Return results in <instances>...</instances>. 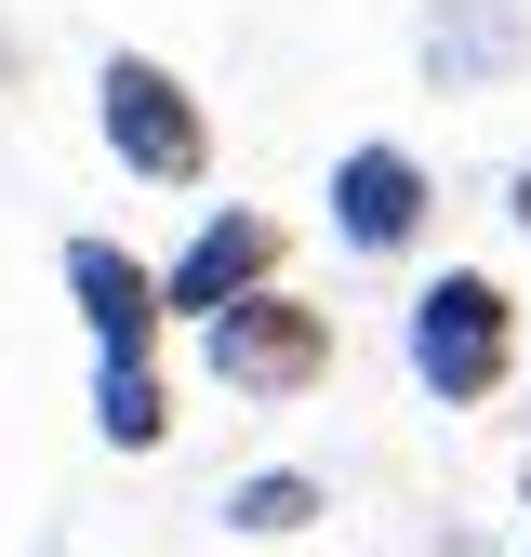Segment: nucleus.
Returning <instances> with one entry per match:
<instances>
[{
	"label": "nucleus",
	"instance_id": "20e7f679",
	"mask_svg": "<svg viewBox=\"0 0 531 557\" xmlns=\"http://www.w3.org/2000/svg\"><path fill=\"white\" fill-rule=\"evenodd\" d=\"M319 372H332V332H319L293 293H252V306L213 319V385H239V398H293V385H319Z\"/></svg>",
	"mask_w": 531,
	"mask_h": 557
},
{
	"label": "nucleus",
	"instance_id": "39448f33",
	"mask_svg": "<svg viewBox=\"0 0 531 557\" xmlns=\"http://www.w3.org/2000/svg\"><path fill=\"white\" fill-rule=\"evenodd\" d=\"M332 239H346V252L425 239V160L412 147H346V160H332Z\"/></svg>",
	"mask_w": 531,
	"mask_h": 557
},
{
	"label": "nucleus",
	"instance_id": "423d86ee",
	"mask_svg": "<svg viewBox=\"0 0 531 557\" xmlns=\"http://www.w3.org/2000/svg\"><path fill=\"white\" fill-rule=\"evenodd\" d=\"M531 53V0H425V81L439 94H492Z\"/></svg>",
	"mask_w": 531,
	"mask_h": 557
},
{
	"label": "nucleus",
	"instance_id": "6e6552de",
	"mask_svg": "<svg viewBox=\"0 0 531 557\" xmlns=\"http://www.w3.org/2000/svg\"><path fill=\"white\" fill-rule=\"evenodd\" d=\"M94 438H107V451H160V438H173L160 359H94Z\"/></svg>",
	"mask_w": 531,
	"mask_h": 557
},
{
	"label": "nucleus",
	"instance_id": "0eeeda50",
	"mask_svg": "<svg viewBox=\"0 0 531 557\" xmlns=\"http://www.w3.org/2000/svg\"><path fill=\"white\" fill-rule=\"evenodd\" d=\"M66 293H81V319H94L107 359H147V345H160V278L133 265L120 239H66Z\"/></svg>",
	"mask_w": 531,
	"mask_h": 557
},
{
	"label": "nucleus",
	"instance_id": "9d476101",
	"mask_svg": "<svg viewBox=\"0 0 531 557\" xmlns=\"http://www.w3.org/2000/svg\"><path fill=\"white\" fill-rule=\"evenodd\" d=\"M505 213H518V226H531V173H518V186H505Z\"/></svg>",
	"mask_w": 531,
	"mask_h": 557
},
{
	"label": "nucleus",
	"instance_id": "9b49d317",
	"mask_svg": "<svg viewBox=\"0 0 531 557\" xmlns=\"http://www.w3.org/2000/svg\"><path fill=\"white\" fill-rule=\"evenodd\" d=\"M518 505H531V478H518Z\"/></svg>",
	"mask_w": 531,
	"mask_h": 557
},
{
	"label": "nucleus",
	"instance_id": "f03ea898",
	"mask_svg": "<svg viewBox=\"0 0 531 557\" xmlns=\"http://www.w3.org/2000/svg\"><path fill=\"white\" fill-rule=\"evenodd\" d=\"M94 120H107L120 173H147V186H199V173H213V120H199V94L173 81L160 53H107L94 66Z\"/></svg>",
	"mask_w": 531,
	"mask_h": 557
},
{
	"label": "nucleus",
	"instance_id": "7ed1b4c3",
	"mask_svg": "<svg viewBox=\"0 0 531 557\" xmlns=\"http://www.w3.org/2000/svg\"><path fill=\"white\" fill-rule=\"evenodd\" d=\"M252 293H280V226L266 213H213L160 265V319H199V332H213L226 306H252Z\"/></svg>",
	"mask_w": 531,
	"mask_h": 557
},
{
	"label": "nucleus",
	"instance_id": "f257e3e1",
	"mask_svg": "<svg viewBox=\"0 0 531 557\" xmlns=\"http://www.w3.org/2000/svg\"><path fill=\"white\" fill-rule=\"evenodd\" d=\"M518 359V306H505V278L492 265H439L425 293H412V385L452 398V411H479Z\"/></svg>",
	"mask_w": 531,
	"mask_h": 557
},
{
	"label": "nucleus",
	"instance_id": "1a4fd4ad",
	"mask_svg": "<svg viewBox=\"0 0 531 557\" xmlns=\"http://www.w3.org/2000/svg\"><path fill=\"white\" fill-rule=\"evenodd\" d=\"M306 518H319V478H293V465H266V478L226 492V531H306Z\"/></svg>",
	"mask_w": 531,
	"mask_h": 557
}]
</instances>
